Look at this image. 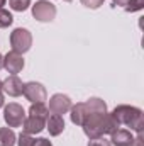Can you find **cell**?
<instances>
[{
  "instance_id": "obj_1",
  "label": "cell",
  "mask_w": 144,
  "mask_h": 146,
  "mask_svg": "<svg viewBox=\"0 0 144 146\" xmlns=\"http://www.w3.org/2000/svg\"><path fill=\"white\" fill-rule=\"evenodd\" d=\"M81 127H83V133L90 139H95V138H100L104 134H112L120 126L112 117V114L104 112V114H87L83 122H81Z\"/></svg>"
},
{
  "instance_id": "obj_2",
  "label": "cell",
  "mask_w": 144,
  "mask_h": 146,
  "mask_svg": "<svg viewBox=\"0 0 144 146\" xmlns=\"http://www.w3.org/2000/svg\"><path fill=\"white\" fill-rule=\"evenodd\" d=\"M112 117L119 122V126H127L131 131H136L137 134L143 133L144 121H143V110L132 106H117L112 110Z\"/></svg>"
},
{
  "instance_id": "obj_3",
  "label": "cell",
  "mask_w": 144,
  "mask_h": 146,
  "mask_svg": "<svg viewBox=\"0 0 144 146\" xmlns=\"http://www.w3.org/2000/svg\"><path fill=\"white\" fill-rule=\"evenodd\" d=\"M10 46H12V51L22 54V53H27L32 46V34L24 29V27H17L10 33Z\"/></svg>"
},
{
  "instance_id": "obj_4",
  "label": "cell",
  "mask_w": 144,
  "mask_h": 146,
  "mask_svg": "<svg viewBox=\"0 0 144 146\" xmlns=\"http://www.w3.org/2000/svg\"><path fill=\"white\" fill-rule=\"evenodd\" d=\"M3 121L7 122L9 127H20L22 122L26 121V110H24V107L15 104V102H10L3 109Z\"/></svg>"
},
{
  "instance_id": "obj_5",
  "label": "cell",
  "mask_w": 144,
  "mask_h": 146,
  "mask_svg": "<svg viewBox=\"0 0 144 146\" xmlns=\"http://www.w3.org/2000/svg\"><path fill=\"white\" fill-rule=\"evenodd\" d=\"M32 15L39 22H51L56 17V7L49 0H39L32 5Z\"/></svg>"
},
{
  "instance_id": "obj_6",
  "label": "cell",
  "mask_w": 144,
  "mask_h": 146,
  "mask_svg": "<svg viewBox=\"0 0 144 146\" xmlns=\"http://www.w3.org/2000/svg\"><path fill=\"white\" fill-rule=\"evenodd\" d=\"M22 94H24V97H26L29 102H32V104H36V102H44V100L48 99V92H46L44 85L39 83V82H27V83H24Z\"/></svg>"
},
{
  "instance_id": "obj_7",
  "label": "cell",
  "mask_w": 144,
  "mask_h": 146,
  "mask_svg": "<svg viewBox=\"0 0 144 146\" xmlns=\"http://www.w3.org/2000/svg\"><path fill=\"white\" fill-rule=\"evenodd\" d=\"M71 99L65 94H56L49 99V112L51 114H56V115H61V114H66L71 109Z\"/></svg>"
},
{
  "instance_id": "obj_8",
  "label": "cell",
  "mask_w": 144,
  "mask_h": 146,
  "mask_svg": "<svg viewBox=\"0 0 144 146\" xmlns=\"http://www.w3.org/2000/svg\"><path fill=\"white\" fill-rule=\"evenodd\" d=\"M3 68L9 73H12V75L20 73L22 68H24V58H22V54H19L15 51H9L3 56Z\"/></svg>"
},
{
  "instance_id": "obj_9",
  "label": "cell",
  "mask_w": 144,
  "mask_h": 146,
  "mask_svg": "<svg viewBox=\"0 0 144 146\" xmlns=\"http://www.w3.org/2000/svg\"><path fill=\"white\" fill-rule=\"evenodd\" d=\"M2 90L7 95H10V97H19V95H22L24 83H22V80L17 75H10L7 80L2 82Z\"/></svg>"
},
{
  "instance_id": "obj_10",
  "label": "cell",
  "mask_w": 144,
  "mask_h": 146,
  "mask_svg": "<svg viewBox=\"0 0 144 146\" xmlns=\"http://www.w3.org/2000/svg\"><path fill=\"white\" fill-rule=\"evenodd\" d=\"M110 143L114 146H132V141H134V136L129 129H117L110 134Z\"/></svg>"
},
{
  "instance_id": "obj_11",
  "label": "cell",
  "mask_w": 144,
  "mask_h": 146,
  "mask_svg": "<svg viewBox=\"0 0 144 146\" xmlns=\"http://www.w3.org/2000/svg\"><path fill=\"white\" fill-rule=\"evenodd\" d=\"M44 127H46V119L34 117V115L26 117V121L22 122V129H24V133H27V134H37V133H41Z\"/></svg>"
},
{
  "instance_id": "obj_12",
  "label": "cell",
  "mask_w": 144,
  "mask_h": 146,
  "mask_svg": "<svg viewBox=\"0 0 144 146\" xmlns=\"http://www.w3.org/2000/svg\"><path fill=\"white\" fill-rule=\"evenodd\" d=\"M83 109H85V115L87 114H104L107 112V104L98 97H90L87 102H83Z\"/></svg>"
},
{
  "instance_id": "obj_13",
  "label": "cell",
  "mask_w": 144,
  "mask_h": 146,
  "mask_svg": "<svg viewBox=\"0 0 144 146\" xmlns=\"http://www.w3.org/2000/svg\"><path fill=\"white\" fill-rule=\"evenodd\" d=\"M46 129L49 131V134L51 136H59L63 131H65V119L61 117V115H56V114H53V115H49L48 119H46Z\"/></svg>"
},
{
  "instance_id": "obj_14",
  "label": "cell",
  "mask_w": 144,
  "mask_h": 146,
  "mask_svg": "<svg viewBox=\"0 0 144 146\" xmlns=\"http://www.w3.org/2000/svg\"><path fill=\"white\" fill-rule=\"evenodd\" d=\"M15 139L17 136L10 127H0V146H14Z\"/></svg>"
},
{
  "instance_id": "obj_15",
  "label": "cell",
  "mask_w": 144,
  "mask_h": 146,
  "mask_svg": "<svg viewBox=\"0 0 144 146\" xmlns=\"http://www.w3.org/2000/svg\"><path fill=\"white\" fill-rule=\"evenodd\" d=\"M70 117H71V122L76 126H81L83 122V117H85V109H83V102H78L76 106H71L70 109Z\"/></svg>"
},
{
  "instance_id": "obj_16",
  "label": "cell",
  "mask_w": 144,
  "mask_h": 146,
  "mask_svg": "<svg viewBox=\"0 0 144 146\" xmlns=\"http://www.w3.org/2000/svg\"><path fill=\"white\" fill-rule=\"evenodd\" d=\"M29 115L41 117V119H48V117H49V109L44 106V102H36V104L31 106V109H29Z\"/></svg>"
},
{
  "instance_id": "obj_17",
  "label": "cell",
  "mask_w": 144,
  "mask_h": 146,
  "mask_svg": "<svg viewBox=\"0 0 144 146\" xmlns=\"http://www.w3.org/2000/svg\"><path fill=\"white\" fill-rule=\"evenodd\" d=\"M12 22H14V17H12V14H10L9 10H5V9H0V29H5V27H9Z\"/></svg>"
},
{
  "instance_id": "obj_18",
  "label": "cell",
  "mask_w": 144,
  "mask_h": 146,
  "mask_svg": "<svg viewBox=\"0 0 144 146\" xmlns=\"http://www.w3.org/2000/svg\"><path fill=\"white\" fill-rule=\"evenodd\" d=\"M9 3H10L12 10H15V12H24V10H27V7L31 5V0H9Z\"/></svg>"
},
{
  "instance_id": "obj_19",
  "label": "cell",
  "mask_w": 144,
  "mask_h": 146,
  "mask_svg": "<svg viewBox=\"0 0 144 146\" xmlns=\"http://www.w3.org/2000/svg\"><path fill=\"white\" fill-rule=\"evenodd\" d=\"M17 139H19V141H17L19 146H34V143H36V139H34L31 134H27V133H20Z\"/></svg>"
},
{
  "instance_id": "obj_20",
  "label": "cell",
  "mask_w": 144,
  "mask_h": 146,
  "mask_svg": "<svg viewBox=\"0 0 144 146\" xmlns=\"http://www.w3.org/2000/svg\"><path fill=\"white\" fill-rule=\"evenodd\" d=\"M144 9V0H129V3L126 5V12H137Z\"/></svg>"
},
{
  "instance_id": "obj_21",
  "label": "cell",
  "mask_w": 144,
  "mask_h": 146,
  "mask_svg": "<svg viewBox=\"0 0 144 146\" xmlns=\"http://www.w3.org/2000/svg\"><path fill=\"white\" fill-rule=\"evenodd\" d=\"M88 146H112V143L108 141V139H105V138H95V139H90L88 141Z\"/></svg>"
},
{
  "instance_id": "obj_22",
  "label": "cell",
  "mask_w": 144,
  "mask_h": 146,
  "mask_svg": "<svg viewBox=\"0 0 144 146\" xmlns=\"http://www.w3.org/2000/svg\"><path fill=\"white\" fill-rule=\"evenodd\" d=\"M85 7H88V9H98L100 5H104V2L105 0H80Z\"/></svg>"
},
{
  "instance_id": "obj_23",
  "label": "cell",
  "mask_w": 144,
  "mask_h": 146,
  "mask_svg": "<svg viewBox=\"0 0 144 146\" xmlns=\"http://www.w3.org/2000/svg\"><path fill=\"white\" fill-rule=\"evenodd\" d=\"M34 146H53V145H51L49 139H46V138H39V139H36Z\"/></svg>"
},
{
  "instance_id": "obj_24",
  "label": "cell",
  "mask_w": 144,
  "mask_h": 146,
  "mask_svg": "<svg viewBox=\"0 0 144 146\" xmlns=\"http://www.w3.org/2000/svg\"><path fill=\"white\" fill-rule=\"evenodd\" d=\"M143 143H144L143 133H139V134H137V138H134V141H132V146H143Z\"/></svg>"
},
{
  "instance_id": "obj_25",
  "label": "cell",
  "mask_w": 144,
  "mask_h": 146,
  "mask_svg": "<svg viewBox=\"0 0 144 146\" xmlns=\"http://www.w3.org/2000/svg\"><path fill=\"white\" fill-rule=\"evenodd\" d=\"M112 2H114L115 7H124V9H126V5L129 3V0H112Z\"/></svg>"
},
{
  "instance_id": "obj_26",
  "label": "cell",
  "mask_w": 144,
  "mask_h": 146,
  "mask_svg": "<svg viewBox=\"0 0 144 146\" xmlns=\"http://www.w3.org/2000/svg\"><path fill=\"white\" fill-rule=\"evenodd\" d=\"M0 107H3V95L0 94Z\"/></svg>"
},
{
  "instance_id": "obj_27",
  "label": "cell",
  "mask_w": 144,
  "mask_h": 146,
  "mask_svg": "<svg viewBox=\"0 0 144 146\" xmlns=\"http://www.w3.org/2000/svg\"><path fill=\"white\" fill-rule=\"evenodd\" d=\"M0 68H3V56L0 54Z\"/></svg>"
},
{
  "instance_id": "obj_28",
  "label": "cell",
  "mask_w": 144,
  "mask_h": 146,
  "mask_svg": "<svg viewBox=\"0 0 144 146\" xmlns=\"http://www.w3.org/2000/svg\"><path fill=\"white\" fill-rule=\"evenodd\" d=\"M5 2H7V0H0V9H3V5H5Z\"/></svg>"
},
{
  "instance_id": "obj_29",
  "label": "cell",
  "mask_w": 144,
  "mask_h": 146,
  "mask_svg": "<svg viewBox=\"0 0 144 146\" xmlns=\"http://www.w3.org/2000/svg\"><path fill=\"white\" fill-rule=\"evenodd\" d=\"M0 90H2V80H0Z\"/></svg>"
},
{
  "instance_id": "obj_30",
  "label": "cell",
  "mask_w": 144,
  "mask_h": 146,
  "mask_svg": "<svg viewBox=\"0 0 144 146\" xmlns=\"http://www.w3.org/2000/svg\"><path fill=\"white\" fill-rule=\"evenodd\" d=\"M65 2H71V0H65Z\"/></svg>"
}]
</instances>
